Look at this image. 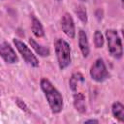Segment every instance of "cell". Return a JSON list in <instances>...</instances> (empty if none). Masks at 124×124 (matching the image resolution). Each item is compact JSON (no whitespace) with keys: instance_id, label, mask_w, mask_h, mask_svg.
<instances>
[{"instance_id":"cell-18","label":"cell","mask_w":124,"mask_h":124,"mask_svg":"<svg viewBox=\"0 0 124 124\" xmlns=\"http://www.w3.org/2000/svg\"><path fill=\"white\" fill-rule=\"evenodd\" d=\"M55 1H56V2H61L62 0H55Z\"/></svg>"},{"instance_id":"cell-20","label":"cell","mask_w":124,"mask_h":124,"mask_svg":"<svg viewBox=\"0 0 124 124\" xmlns=\"http://www.w3.org/2000/svg\"><path fill=\"white\" fill-rule=\"evenodd\" d=\"M120 2H121V4H123V0H120Z\"/></svg>"},{"instance_id":"cell-19","label":"cell","mask_w":124,"mask_h":124,"mask_svg":"<svg viewBox=\"0 0 124 124\" xmlns=\"http://www.w3.org/2000/svg\"><path fill=\"white\" fill-rule=\"evenodd\" d=\"M79 1H80V2H85L86 0H79Z\"/></svg>"},{"instance_id":"cell-21","label":"cell","mask_w":124,"mask_h":124,"mask_svg":"<svg viewBox=\"0 0 124 124\" xmlns=\"http://www.w3.org/2000/svg\"><path fill=\"white\" fill-rule=\"evenodd\" d=\"M0 107H1V102H0Z\"/></svg>"},{"instance_id":"cell-2","label":"cell","mask_w":124,"mask_h":124,"mask_svg":"<svg viewBox=\"0 0 124 124\" xmlns=\"http://www.w3.org/2000/svg\"><path fill=\"white\" fill-rule=\"evenodd\" d=\"M53 45H54V50L57 58L58 67L60 70H65L67 67L70 66L72 62L71 46L69 43L62 38H57L54 41Z\"/></svg>"},{"instance_id":"cell-6","label":"cell","mask_w":124,"mask_h":124,"mask_svg":"<svg viewBox=\"0 0 124 124\" xmlns=\"http://www.w3.org/2000/svg\"><path fill=\"white\" fill-rule=\"evenodd\" d=\"M0 57L7 63V64H16L18 62V57L8 42H3L0 44Z\"/></svg>"},{"instance_id":"cell-12","label":"cell","mask_w":124,"mask_h":124,"mask_svg":"<svg viewBox=\"0 0 124 124\" xmlns=\"http://www.w3.org/2000/svg\"><path fill=\"white\" fill-rule=\"evenodd\" d=\"M112 116L119 122H124V106L122 103L116 101L111 105Z\"/></svg>"},{"instance_id":"cell-14","label":"cell","mask_w":124,"mask_h":124,"mask_svg":"<svg viewBox=\"0 0 124 124\" xmlns=\"http://www.w3.org/2000/svg\"><path fill=\"white\" fill-rule=\"evenodd\" d=\"M75 13L77 16L79 18V20L83 23H87L88 21V16H87V11L83 5H78L75 9Z\"/></svg>"},{"instance_id":"cell-9","label":"cell","mask_w":124,"mask_h":124,"mask_svg":"<svg viewBox=\"0 0 124 124\" xmlns=\"http://www.w3.org/2000/svg\"><path fill=\"white\" fill-rule=\"evenodd\" d=\"M73 104L76 110L79 113L86 112V105H85V96L82 92H77L73 96Z\"/></svg>"},{"instance_id":"cell-4","label":"cell","mask_w":124,"mask_h":124,"mask_svg":"<svg viewBox=\"0 0 124 124\" xmlns=\"http://www.w3.org/2000/svg\"><path fill=\"white\" fill-rule=\"evenodd\" d=\"M13 43H14L16 48L17 49V51L19 52V54L21 55V57L23 58V60L28 65H30L31 67H34V68L39 67L40 63H39L37 56L31 51V49L25 43H23L22 41H20L16 38L13 39Z\"/></svg>"},{"instance_id":"cell-11","label":"cell","mask_w":124,"mask_h":124,"mask_svg":"<svg viewBox=\"0 0 124 124\" xmlns=\"http://www.w3.org/2000/svg\"><path fill=\"white\" fill-rule=\"evenodd\" d=\"M31 30L34 36L37 38H42L45 36V30L43 24L35 16H31Z\"/></svg>"},{"instance_id":"cell-13","label":"cell","mask_w":124,"mask_h":124,"mask_svg":"<svg viewBox=\"0 0 124 124\" xmlns=\"http://www.w3.org/2000/svg\"><path fill=\"white\" fill-rule=\"evenodd\" d=\"M83 81H84V77L81 73H79V72L73 73L69 79V87L72 91H76L78 88V84L80 82H83Z\"/></svg>"},{"instance_id":"cell-1","label":"cell","mask_w":124,"mask_h":124,"mask_svg":"<svg viewBox=\"0 0 124 124\" xmlns=\"http://www.w3.org/2000/svg\"><path fill=\"white\" fill-rule=\"evenodd\" d=\"M40 87L47 101V104L49 106L51 112L53 114L60 113L64 108V101H63L62 94L59 92V90L46 78H41Z\"/></svg>"},{"instance_id":"cell-8","label":"cell","mask_w":124,"mask_h":124,"mask_svg":"<svg viewBox=\"0 0 124 124\" xmlns=\"http://www.w3.org/2000/svg\"><path fill=\"white\" fill-rule=\"evenodd\" d=\"M78 47L80 49V52L84 58L88 57L90 53V47H89V42L87 39V35L84 30L79 29L78 31Z\"/></svg>"},{"instance_id":"cell-3","label":"cell","mask_w":124,"mask_h":124,"mask_svg":"<svg viewBox=\"0 0 124 124\" xmlns=\"http://www.w3.org/2000/svg\"><path fill=\"white\" fill-rule=\"evenodd\" d=\"M105 37L107 40L108 51L109 52V54L117 60L121 59L123 56V47L118 32L115 29H107L105 32Z\"/></svg>"},{"instance_id":"cell-10","label":"cell","mask_w":124,"mask_h":124,"mask_svg":"<svg viewBox=\"0 0 124 124\" xmlns=\"http://www.w3.org/2000/svg\"><path fill=\"white\" fill-rule=\"evenodd\" d=\"M28 42H29V45L31 46V47L35 50V52L39 55V56H42V57H47L50 55V49L46 46H43L39 43H37L33 38H29L28 39Z\"/></svg>"},{"instance_id":"cell-16","label":"cell","mask_w":124,"mask_h":124,"mask_svg":"<svg viewBox=\"0 0 124 124\" xmlns=\"http://www.w3.org/2000/svg\"><path fill=\"white\" fill-rule=\"evenodd\" d=\"M15 101H16V104L17 108H20V110H22V111H24V112H30L29 107L27 106V104H26L23 100H21L20 98H16Z\"/></svg>"},{"instance_id":"cell-17","label":"cell","mask_w":124,"mask_h":124,"mask_svg":"<svg viewBox=\"0 0 124 124\" xmlns=\"http://www.w3.org/2000/svg\"><path fill=\"white\" fill-rule=\"evenodd\" d=\"M85 123H89V122H93V123H99V120L98 119H87L84 121Z\"/></svg>"},{"instance_id":"cell-7","label":"cell","mask_w":124,"mask_h":124,"mask_svg":"<svg viewBox=\"0 0 124 124\" xmlns=\"http://www.w3.org/2000/svg\"><path fill=\"white\" fill-rule=\"evenodd\" d=\"M60 25L61 29L64 32V34L71 38L74 39L76 37V27H75V21L72 17V16L69 13H65L60 19Z\"/></svg>"},{"instance_id":"cell-5","label":"cell","mask_w":124,"mask_h":124,"mask_svg":"<svg viewBox=\"0 0 124 124\" xmlns=\"http://www.w3.org/2000/svg\"><path fill=\"white\" fill-rule=\"evenodd\" d=\"M89 75L93 80L96 82H103L109 78V73L107 70L106 64L102 58H98L91 65L89 70Z\"/></svg>"},{"instance_id":"cell-15","label":"cell","mask_w":124,"mask_h":124,"mask_svg":"<svg viewBox=\"0 0 124 124\" xmlns=\"http://www.w3.org/2000/svg\"><path fill=\"white\" fill-rule=\"evenodd\" d=\"M93 41H94V46H95L96 48L103 47L104 43H105V38H104V35L102 34V32L100 30H96L94 32Z\"/></svg>"}]
</instances>
